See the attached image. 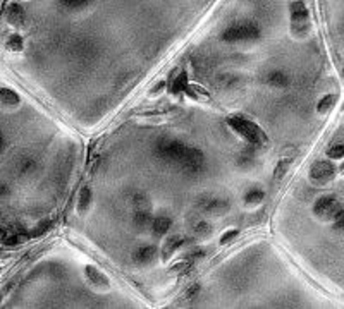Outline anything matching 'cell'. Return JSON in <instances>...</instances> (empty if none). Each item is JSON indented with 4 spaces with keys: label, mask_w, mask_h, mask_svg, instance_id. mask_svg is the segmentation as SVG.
Wrapping results in <instances>:
<instances>
[{
    "label": "cell",
    "mask_w": 344,
    "mask_h": 309,
    "mask_svg": "<svg viewBox=\"0 0 344 309\" xmlns=\"http://www.w3.org/2000/svg\"><path fill=\"white\" fill-rule=\"evenodd\" d=\"M227 124L236 131L238 134H241V137H245L251 146H267L269 137L260 127L255 122L248 120L243 115H229Z\"/></svg>",
    "instance_id": "obj_1"
},
{
    "label": "cell",
    "mask_w": 344,
    "mask_h": 309,
    "mask_svg": "<svg viewBox=\"0 0 344 309\" xmlns=\"http://www.w3.org/2000/svg\"><path fill=\"white\" fill-rule=\"evenodd\" d=\"M188 148L184 143L181 141H176V139H160L157 143V156L162 160V162H169V163H174V165L179 167L181 162L184 160L188 153Z\"/></svg>",
    "instance_id": "obj_2"
},
{
    "label": "cell",
    "mask_w": 344,
    "mask_h": 309,
    "mask_svg": "<svg viewBox=\"0 0 344 309\" xmlns=\"http://www.w3.org/2000/svg\"><path fill=\"white\" fill-rule=\"evenodd\" d=\"M260 38V29L253 22H238L232 24L222 33V40L227 43H239V42H255Z\"/></svg>",
    "instance_id": "obj_3"
},
{
    "label": "cell",
    "mask_w": 344,
    "mask_h": 309,
    "mask_svg": "<svg viewBox=\"0 0 344 309\" xmlns=\"http://www.w3.org/2000/svg\"><path fill=\"white\" fill-rule=\"evenodd\" d=\"M310 29V14L301 0L291 4V31L296 36L306 35Z\"/></svg>",
    "instance_id": "obj_4"
},
{
    "label": "cell",
    "mask_w": 344,
    "mask_h": 309,
    "mask_svg": "<svg viewBox=\"0 0 344 309\" xmlns=\"http://www.w3.org/2000/svg\"><path fill=\"white\" fill-rule=\"evenodd\" d=\"M341 211L339 201L334 196H323L320 199H317L315 206H313V213L317 217L323 218V220H329V218H336V215Z\"/></svg>",
    "instance_id": "obj_5"
},
{
    "label": "cell",
    "mask_w": 344,
    "mask_h": 309,
    "mask_svg": "<svg viewBox=\"0 0 344 309\" xmlns=\"http://www.w3.org/2000/svg\"><path fill=\"white\" fill-rule=\"evenodd\" d=\"M334 174H336L334 165L325 160H319L310 167V179L315 184H327L334 179Z\"/></svg>",
    "instance_id": "obj_6"
},
{
    "label": "cell",
    "mask_w": 344,
    "mask_h": 309,
    "mask_svg": "<svg viewBox=\"0 0 344 309\" xmlns=\"http://www.w3.org/2000/svg\"><path fill=\"white\" fill-rule=\"evenodd\" d=\"M197 206L207 215H224V213H227V210H229V203L225 199L212 198V196H207V194L198 198Z\"/></svg>",
    "instance_id": "obj_7"
},
{
    "label": "cell",
    "mask_w": 344,
    "mask_h": 309,
    "mask_svg": "<svg viewBox=\"0 0 344 309\" xmlns=\"http://www.w3.org/2000/svg\"><path fill=\"white\" fill-rule=\"evenodd\" d=\"M191 241H188V239H184V237H179V236H172V237H169L167 241H165V246H164V249H162V260L164 261H167L169 258L174 254V251L176 249H179L181 246H184V244H190Z\"/></svg>",
    "instance_id": "obj_8"
},
{
    "label": "cell",
    "mask_w": 344,
    "mask_h": 309,
    "mask_svg": "<svg viewBox=\"0 0 344 309\" xmlns=\"http://www.w3.org/2000/svg\"><path fill=\"white\" fill-rule=\"evenodd\" d=\"M5 18L11 24H16V26H21L25 22V9L21 7L19 4H11L7 9H5Z\"/></svg>",
    "instance_id": "obj_9"
},
{
    "label": "cell",
    "mask_w": 344,
    "mask_h": 309,
    "mask_svg": "<svg viewBox=\"0 0 344 309\" xmlns=\"http://www.w3.org/2000/svg\"><path fill=\"white\" fill-rule=\"evenodd\" d=\"M155 254H157V247L155 246H143L134 253V261L138 265H147L153 260Z\"/></svg>",
    "instance_id": "obj_10"
},
{
    "label": "cell",
    "mask_w": 344,
    "mask_h": 309,
    "mask_svg": "<svg viewBox=\"0 0 344 309\" xmlns=\"http://www.w3.org/2000/svg\"><path fill=\"white\" fill-rule=\"evenodd\" d=\"M153 230L157 236H164V234H167L169 230H171L172 227V218L167 217V215H160V217H155L153 218Z\"/></svg>",
    "instance_id": "obj_11"
},
{
    "label": "cell",
    "mask_w": 344,
    "mask_h": 309,
    "mask_svg": "<svg viewBox=\"0 0 344 309\" xmlns=\"http://www.w3.org/2000/svg\"><path fill=\"white\" fill-rule=\"evenodd\" d=\"M35 169H36L35 160L29 158V156H21V158H18V160H16V163H14V170L19 174V176H26V174H31Z\"/></svg>",
    "instance_id": "obj_12"
},
{
    "label": "cell",
    "mask_w": 344,
    "mask_h": 309,
    "mask_svg": "<svg viewBox=\"0 0 344 309\" xmlns=\"http://www.w3.org/2000/svg\"><path fill=\"white\" fill-rule=\"evenodd\" d=\"M267 83L270 86H274V88H286V86H289L291 79L284 72H281V70H274V72H270L267 76Z\"/></svg>",
    "instance_id": "obj_13"
},
{
    "label": "cell",
    "mask_w": 344,
    "mask_h": 309,
    "mask_svg": "<svg viewBox=\"0 0 344 309\" xmlns=\"http://www.w3.org/2000/svg\"><path fill=\"white\" fill-rule=\"evenodd\" d=\"M133 221L138 228H148L153 225V217H151V213L148 210H138Z\"/></svg>",
    "instance_id": "obj_14"
},
{
    "label": "cell",
    "mask_w": 344,
    "mask_h": 309,
    "mask_svg": "<svg viewBox=\"0 0 344 309\" xmlns=\"http://www.w3.org/2000/svg\"><path fill=\"white\" fill-rule=\"evenodd\" d=\"M86 277L90 278L92 284L100 285V287H107V285H109V280H107L105 275H102L100 271H97L93 266H86Z\"/></svg>",
    "instance_id": "obj_15"
},
{
    "label": "cell",
    "mask_w": 344,
    "mask_h": 309,
    "mask_svg": "<svg viewBox=\"0 0 344 309\" xmlns=\"http://www.w3.org/2000/svg\"><path fill=\"white\" fill-rule=\"evenodd\" d=\"M188 89V74L181 72L179 76L172 81V93L174 95H179V93H184Z\"/></svg>",
    "instance_id": "obj_16"
},
{
    "label": "cell",
    "mask_w": 344,
    "mask_h": 309,
    "mask_svg": "<svg viewBox=\"0 0 344 309\" xmlns=\"http://www.w3.org/2000/svg\"><path fill=\"white\" fill-rule=\"evenodd\" d=\"M90 201H92V191H90V187L84 186L83 189H81V193H79V199H77V211H79V213L86 211Z\"/></svg>",
    "instance_id": "obj_17"
},
{
    "label": "cell",
    "mask_w": 344,
    "mask_h": 309,
    "mask_svg": "<svg viewBox=\"0 0 344 309\" xmlns=\"http://www.w3.org/2000/svg\"><path fill=\"white\" fill-rule=\"evenodd\" d=\"M264 198H265V193L262 189H251V191H248V193H246L245 203L255 206V204H260L262 201H264Z\"/></svg>",
    "instance_id": "obj_18"
},
{
    "label": "cell",
    "mask_w": 344,
    "mask_h": 309,
    "mask_svg": "<svg viewBox=\"0 0 344 309\" xmlns=\"http://www.w3.org/2000/svg\"><path fill=\"white\" fill-rule=\"evenodd\" d=\"M0 98H2V103L7 107H14L19 103V96L9 88H4L2 91H0Z\"/></svg>",
    "instance_id": "obj_19"
},
{
    "label": "cell",
    "mask_w": 344,
    "mask_h": 309,
    "mask_svg": "<svg viewBox=\"0 0 344 309\" xmlns=\"http://www.w3.org/2000/svg\"><path fill=\"white\" fill-rule=\"evenodd\" d=\"M133 206L136 210H148L150 208V199L145 193H136L133 196Z\"/></svg>",
    "instance_id": "obj_20"
},
{
    "label": "cell",
    "mask_w": 344,
    "mask_h": 309,
    "mask_svg": "<svg viewBox=\"0 0 344 309\" xmlns=\"http://www.w3.org/2000/svg\"><path fill=\"white\" fill-rule=\"evenodd\" d=\"M337 102V96L336 95H327L323 96L322 100L319 102V107H317V110H319L320 113H325L330 110V107H334V103Z\"/></svg>",
    "instance_id": "obj_21"
},
{
    "label": "cell",
    "mask_w": 344,
    "mask_h": 309,
    "mask_svg": "<svg viewBox=\"0 0 344 309\" xmlns=\"http://www.w3.org/2000/svg\"><path fill=\"white\" fill-rule=\"evenodd\" d=\"M5 46L11 52H21L23 50V38L19 35H11L5 42Z\"/></svg>",
    "instance_id": "obj_22"
},
{
    "label": "cell",
    "mask_w": 344,
    "mask_h": 309,
    "mask_svg": "<svg viewBox=\"0 0 344 309\" xmlns=\"http://www.w3.org/2000/svg\"><path fill=\"white\" fill-rule=\"evenodd\" d=\"M289 165H291V158H282L281 162L275 165V170H274L275 179H282V177L286 176V172L289 170Z\"/></svg>",
    "instance_id": "obj_23"
},
{
    "label": "cell",
    "mask_w": 344,
    "mask_h": 309,
    "mask_svg": "<svg viewBox=\"0 0 344 309\" xmlns=\"http://www.w3.org/2000/svg\"><path fill=\"white\" fill-rule=\"evenodd\" d=\"M195 234L198 237H207L212 234V225L207 223V221H200V223L195 225Z\"/></svg>",
    "instance_id": "obj_24"
},
{
    "label": "cell",
    "mask_w": 344,
    "mask_h": 309,
    "mask_svg": "<svg viewBox=\"0 0 344 309\" xmlns=\"http://www.w3.org/2000/svg\"><path fill=\"white\" fill-rule=\"evenodd\" d=\"M60 4L67 9H81L90 4V0H60Z\"/></svg>",
    "instance_id": "obj_25"
},
{
    "label": "cell",
    "mask_w": 344,
    "mask_h": 309,
    "mask_svg": "<svg viewBox=\"0 0 344 309\" xmlns=\"http://www.w3.org/2000/svg\"><path fill=\"white\" fill-rule=\"evenodd\" d=\"M327 156H329V158H334V160L343 158L344 156V144H336V146L329 148V150H327Z\"/></svg>",
    "instance_id": "obj_26"
},
{
    "label": "cell",
    "mask_w": 344,
    "mask_h": 309,
    "mask_svg": "<svg viewBox=\"0 0 344 309\" xmlns=\"http://www.w3.org/2000/svg\"><path fill=\"white\" fill-rule=\"evenodd\" d=\"M191 266H193V261L184 260V261H181V263L174 265V266L171 268V273H184V271H188Z\"/></svg>",
    "instance_id": "obj_27"
},
{
    "label": "cell",
    "mask_w": 344,
    "mask_h": 309,
    "mask_svg": "<svg viewBox=\"0 0 344 309\" xmlns=\"http://www.w3.org/2000/svg\"><path fill=\"white\" fill-rule=\"evenodd\" d=\"M50 225H52V221H49V220H45V221H43V223H40L38 227L33 228L31 237H38V236H42V234H45V232L50 228Z\"/></svg>",
    "instance_id": "obj_28"
},
{
    "label": "cell",
    "mask_w": 344,
    "mask_h": 309,
    "mask_svg": "<svg viewBox=\"0 0 344 309\" xmlns=\"http://www.w3.org/2000/svg\"><path fill=\"white\" fill-rule=\"evenodd\" d=\"M238 234L239 232L236 230V228H232V230H227L224 234V236L221 237V244H224V246H227V244H231L232 241L236 239V237H238Z\"/></svg>",
    "instance_id": "obj_29"
},
{
    "label": "cell",
    "mask_w": 344,
    "mask_h": 309,
    "mask_svg": "<svg viewBox=\"0 0 344 309\" xmlns=\"http://www.w3.org/2000/svg\"><path fill=\"white\" fill-rule=\"evenodd\" d=\"M236 81H238V77H234V76H222L219 85L225 86V88H232V86L236 85Z\"/></svg>",
    "instance_id": "obj_30"
},
{
    "label": "cell",
    "mask_w": 344,
    "mask_h": 309,
    "mask_svg": "<svg viewBox=\"0 0 344 309\" xmlns=\"http://www.w3.org/2000/svg\"><path fill=\"white\" fill-rule=\"evenodd\" d=\"M334 227H336V230L344 232V210H341L339 213L336 215V218H334Z\"/></svg>",
    "instance_id": "obj_31"
},
{
    "label": "cell",
    "mask_w": 344,
    "mask_h": 309,
    "mask_svg": "<svg viewBox=\"0 0 344 309\" xmlns=\"http://www.w3.org/2000/svg\"><path fill=\"white\" fill-rule=\"evenodd\" d=\"M198 290H200V284H193L190 288H188V292H186V295H184V299H193V297H197Z\"/></svg>",
    "instance_id": "obj_32"
},
{
    "label": "cell",
    "mask_w": 344,
    "mask_h": 309,
    "mask_svg": "<svg viewBox=\"0 0 344 309\" xmlns=\"http://www.w3.org/2000/svg\"><path fill=\"white\" fill-rule=\"evenodd\" d=\"M184 258H186V260H190V261H197V260H201V258H205V253H203V251H193V253H188Z\"/></svg>",
    "instance_id": "obj_33"
},
{
    "label": "cell",
    "mask_w": 344,
    "mask_h": 309,
    "mask_svg": "<svg viewBox=\"0 0 344 309\" xmlns=\"http://www.w3.org/2000/svg\"><path fill=\"white\" fill-rule=\"evenodd\" d=\"M164 86H165V83H160V85H158V86H157V88H155V89H153V93H155V95H157V93H158V91H160V89H162V88H164Z\"/></svg>",
    "instance_id": "obj_34"
},
{
    "label": "cell",
    "mask_w": 344,
    "mask_h": 309,
    "mask_svg": "<svg viewBox=\"0 0 344 309\" xmlns=\"http://www.w3.org/2000/svg\"><path fill=\"white\" fill-rule=\"evenodd\" d=\"M341 172L344 174V163H343V165H341Z\"/></svg>",
    "instance_id": "obj_35"
},
{
    "label": "cell",
    "mask_w": 344,
    "mask_h": 309,
    "mask_svg": "<svg viewBox=\"0 0 344 309\" xmlns=\"http://www.w3.org/2000/svg\"><path fill=\"white\" fill-rule=\"evenodd\" d=\"M343 74H344V72H343Z\"/></svg>",
    "instance_id": "obj_36"
}]
</instances>
